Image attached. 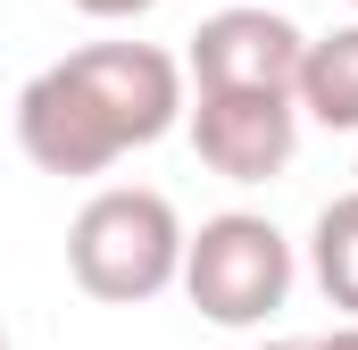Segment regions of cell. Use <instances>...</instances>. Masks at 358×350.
Instances as JSON below:
<instances>
[{"instance_id":"cell-5","label":"cell","mask_w":358,"mask_h":350,"mask_svg":"<svg viewBox=\"0 0 358 350\" xmlns=\"http://www.w3.org/2000/svg\"><path fill=\"white\" fill-rule=\"evenodd\" d=\"M200 167L225 183H275L300 150V100L283 92H192L183 108Z\"/></svg>"},{"instance_id":"cell-6","label":"cell","mask_w":358,"mask_h":350,"mask_svg":"<svg viewBox=\"0 0 358 350\" xmlns=\"http://www.w3.org/2000/svg\"><path fill=\"white\" fill-rule=\"evenodd\" d=\"M292 100H300V117H317L325 134H358V25H334V34L308 42Z\"/></svg>"},{"instance_id":"cell-8","label":"cell","mask_w":358,"mask_h":350,"mask_svg":"<svg viewBox=\"0 0 358 350\" xmlns=\"http://www.w3.org/2000/svg\"><path fill=\"white\" fill-rule=\"evenodd\" d=\"M76 17H92V25H134V17H150L159 0H67Z\"/></svg>"},{"instance_id":"cell-2","label":"cell","mask_w":358,"mask_h":350,"mask_svg":"<svg viewBox=\"0 0 358 350\" xmlns=\"http://www.w3.org/2000/svg\"><path fill=\"white\" fill-rule=\"evenodd\" d=\"M67 275L76 292L108 300V309H142L159 292H176L183 275V217L167 192L150 183H108L92 192L67 225Z\"/></svg>"},{"instance_id":"cell-11","label":"cell","mask_w":358,"mask_h":350,"mask_svg":"<svg viewBox=\"0 0 358 350\" xmlns=\"http://www.w3.org/2000/svg\"><path fill=\"white\" fill-rule=\"evenodd\" d=\"M350 8H358V0H350Z\"/></svg>"},{"instance_id":"cell-1","label":"cell","mask_w":358,"mask_h":350,"mask_svg":"<svg viewBox=\"0 0 358 350\" xmlns=\"http://www.w3.org/2000/svg\"><path fill=\"white\" fill-rule=\"evenodd\" d=\"M192 108L183 59L159 42H84L17 92V150L42 175H108L167 142Z\"/></svg>"},{"instance_id":"cell-10","label":"cell","mask_w":358,"mask_h":350,"mask_svg":"<svg viewBox=\"0 0 358 350\" xmlns=\"http://www.w3.org/2000/svg\"><path fill=\"white\" fill-rule=\"evenodd\" d=\"M0 350H8V334H0Z\"/></svg>"},{"instance_id":"cell-9","label":"cell","mask_w":358,"mask_h":350,"mask_svg":"<svg viewBox=\"0 0 358 350\" xmlns=\"http://www.w3.org/2000/svg\"><path fill=\"white\" fill-rule=\"evenodd\" d=\"M259 350H358V326H334V334H283V342H259Z\"/></svg>"},{"instance_id":"cell-4","label":"cell","mask_w":358,"mask_h":350,"mask_svg":"<svg viewBox=\"0 0 358 350\" xmlns=\"http://www.w3.org/2000/svg\"><path fill=\"white\" fill-rule=\"evenodd\" d=\"M300 59H308V34L283 17V8H217L192 25L183 42V84L192 92H283L300 84Z\"/></svg>"},{"instance_id":"cell-3","label":"cell","mask_w":358,"mask_h":350,"mask_svg":"<svg viewBox=\"0 0 358 350\" xmlns=\"http://www.w3.org/2000/svg\"><path fill=\"white\" fill-rule=\"evenodd\" d=\"M292 242H283V225L259 217V209H225V217H200V234H183V300L208 317V326H234V334H250V326H267L275 309L292 300Z\"/></svg>"},{"instance_id":"cell-7","label":"cell","mask_w":358,"mask_h":350,"mask_svg":"<svg viewBox=\"0 0 358 350\" xmlns=\"http://www.w3.org/2000/svg\"><path fill=\"white\" fill-rule=\"evenodd\" d=\"M308 275L342 309V326H358V192L317 209V225H308Z\"/></svg>"}]
</instances>
